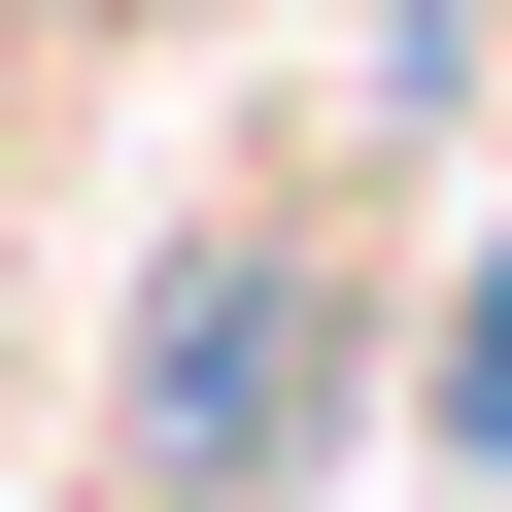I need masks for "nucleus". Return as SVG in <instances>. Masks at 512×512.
<instances>
[{
    "label": "nucleus",
    "instance_id": "obj_1",
    "mask_svg": "<svg viewBox=\"0 0 512 512\" xmlns=\"http://www.w3.org/2000/svg\"><path fill=\"white\" fill-rule=\"evenodd\" d=\"M444 410H478V444H512V308H478V376H444Z\"/></svg>",
    "mask_w": 512,
    "mask_h": 512
}]
</instances>
